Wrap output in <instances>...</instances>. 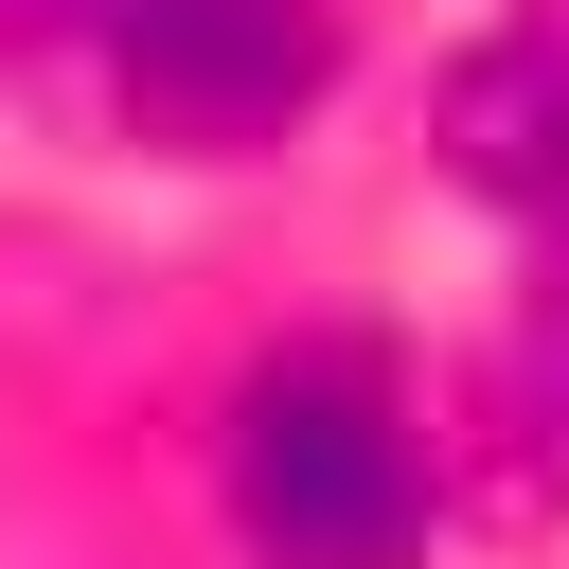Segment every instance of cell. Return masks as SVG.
<instances>
[{
    "instance_id": "obj_1",
    "label": "cell",
    "mask_w": 569,
    "mask_h": 569,
    "mask_svg": "<svg viewBox=\"0 0 569 569\" xmlns=\"http://www.w3.org/2000/svg\"><path fill=\"white\" fill-rule=\"evenodd\" d=\"M231 516H249L267 569H409L427 551V445H409L391 373L338 356V338L284 356V373H249V409H231Z\"/></svg>"
},
{
    "instance_id": "obj_2",
    "label": "cell",
    "mask_w": 569,
    "mask_h": 569,
    "mask_svg": "<svg viewBox=\"0 0 569 569\" xmlns=\"http://www.w3.org/2000/svg\"><path fill=\"white\" fill-rule=\"evenodd\" d=\"M36 18H71L160 142H267L338 53L320 0H0V36H36Z\"/></svg>"
},
{
    "instance_id": "obj_3",
    "label": "cell",
    "mask_w": 569,
    "mask_h": 569,
    "mask_svg": "<svg viewBox=\"0 0 569 569\" xmlns=\"http://www.w3.org/2000/svg\"><path fill=\"white\" fill-rule=\"evenodd\" d=\"M445 142H462V178H480L498 213H533V231L569 249V18L480 36L462 89H445Z\"/></svg>"
}]
</instances>
